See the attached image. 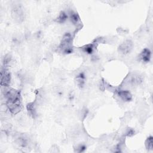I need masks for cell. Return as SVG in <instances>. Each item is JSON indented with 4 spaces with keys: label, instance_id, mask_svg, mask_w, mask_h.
Returning a JSON list of instances; mask_svg holds the SVG:
<instances>
[{
    "label": "cell",
    "instance_id": "4fadbf2b",
    "mask_svg": "<svg viewBox=\"0 0 153 153\" xmlns=\"http://www.w3.org/2000/svg\"><path fill=\"white\" fill-rule=\"evenodd\" d=\"M28 110L30 114L31 115H36V110L34 108V106H33V104H28Z\"/></svg>",
    "mask_w": 153,
    "mask_h": 153
},
{
    "label": "cell",
    "instance_id": "ba28073f",
    "mask_svg": "<svg viewBox=\"0 0 153 153\" xmlns=\"http://www.w3.org/2000/svg\"><path fill=\"white\" fill-rule=\"evenodd\" d=\"M70 19L71 21V22L75 24V25H77L79 21H80V17L74 11H70Z\"/></svg>",
    "mask_w": 153,
    "mask_h": 153
},
{
    "label": "cell",
    "instance_id": "7c38bea8",
    "mask_svg": "<svg viewBox=\"0 0 153 153\" xmlns=\"http://www.w3.org/2000/svg\"><path fill=\"white\" fill-rule=\"evenodd\" d=\"M146 148L149 150H152L153 148V138L152 137H149L145 141Z\"/></svg>",
    "mask_w": 153,
    "mask_h": 153
},
{
    "label": "cell",
    "instance_id": "9c48e42d",
    "mask_svg": "<svg viewBox=\"0 0 153 153\" xmlns=\"http://www.w3.org/2000/svg\"><path fill=\"white\" fill-rule=\"evenodd\" d=\"M67 19H68V15L64 11H61L57 19H58L57 21L59 23H63L66 21Z\"/></svg>",
    "mask_w": 153,
    "mask_h": 153
},
{
    "label": "cell",
    "instance_id": "5bb4252c",
    "mask_svg": "<svg viewBox=\"0 0 153 153\" xmlns=\"http://www.w3.org/2000/svg\"><path fill=\"white\" fill-rule=\"evenodd\" d=\"M86 149V146L85 145H81L80 147H79V148H78V152H83V151H84V150Z\"/></svg>",
    "mask_w": 153,
    "mask_h": 153
},
{
    "label": "cell",
    "instance_id": "277c9868",
    "mask_svg": "<svg viewBox=\"0 0 153 153\" xmlns=\"http://www.w3.org/2000/svg\"><path fill=\"white\" fill-rule=\"evenodd\" d=\"M132 47V42L130 40H126L119 46L118 50L122 54L126 55L131 52Z\"/></svg>",
    "mask_w": 153,
    "mask_h": 153
},
{
    "label": "cell",
    "instance_id": "3957f363",
    "mask_svg": "<svg viewBox=\"0 0 153 153\" xmlns=\"http://www.w3.org/2000/svg\"><path fill=\"white\" fill-rule=\"evenodd\" d=\"M11 81V74L10 72L6 70L3 69L1 72V85L2 87L9 86Z\"/></svg>",
    "mask_w": 153,
    "mask_h": 153
},
{
    "label": "cell",
    "instance_id": "7a4b0ae2",
    "mask_svg": "<svg viewBox=\"0 0 153 153\" xmlns=\"http://www.w3.org/2000/svg\"><path fill=\"white\" fill-rule=\"evenodd\" d=\"M73 38L70 33H66L63 36L59 48L65 54H70L73 53L72 46Z\"/></svg>",
    "mask_w": 153,
    "mask_h": 153
},
{
    "label": "cell",
    "instance_id": "8992f818",
    "mask_svg": "<svg viewBox=\"0 0 153 153\" xmlns=\"http://www.w3.org/2000/svg\"><path fill=\"white\" fill-rule=\"evenodd\" d=\"M12 14L14 18L16 20H18L19 21H20V20H22L23 12H22V10L19 6H16L14 7V9H13Z\"/></svg>",
    "mask_w": 153,
    "mask_h": 153
},
{
    "label": "cell",
    "instance_id": "5b68a950",
    "mask_svg": "<svg viewBox=\"0 0 153 153\" xmlns=\"http://www.w3.org/2000/svg\"><path fill=\"white\" fill-rule=\"evenodd\" d=\"M118 96L120 97L123 100L126 102H129L132 99V96L130 92L128 90H120L117 92Z\"/></svg>",
    "mask_w": 153,
    "mask_h": 153
},
{
    "label": "cell",
    "instance_id": "8fae6325",
    "mask_svg": "<svg viewBox=\"0 0 153 153\" xmlns=\"http://www.w3.org/2000/svg\"><path fill=\"white\" fill-rule=\"evenodd\" d=\"M95 48V45L93 44H88L83 47V50L86 53L88 54H92Z\"/></svg>",
    "mask_w": 153,
    "mask_h": 153
},
{
    "label": "cell",
    "instance_id": "52a82bcc",
    "mask_svg": "<svg viewBox=\"0 0 153 153\" xmlns=\"http://www.w3.org/2000/svg\"><path fill=\"white\" fill-rule=\"evenodd\" d=\"M151 53L150 50L148 48H145L142 50V52H141L140 55V58L141 60L145 63L149 62L150 59H151Z\"/></svg>",
    "mask_w": 153,
    "mask_h": 153
},
{
    "label": "cell",
    "instance_id": "6da1fadb",
    "mask_svg": "<svg viewBox=\"0 0 153 153\" xmlns=\"http://www.w3.org/2000/svg\"><path fill=\"white\" fill-rule=\"evenodd\" d=\"M8 87L9 86L4 87L5 88L4 95L7 100L6 105L11 112L16 114L18 113L21 110V99L20 92Z\"/></svg>",
    "mask_w": 153,
    "mask_h": 153
},
{
    "label": "cell",
    "instance_id": "30bf717a",
    "mask_svg": "<svg viewBox=\"0 0 153 153\" xmlns=\"http://www.w3.org/2000/svg\"><path fill=\"white\" fill-rule=\"evenodd\" d=\"M84 80H85V75L83 73H80L77 77V80L79 86L80 87L83 86V85L84 84Z\"/></svg>",
    "mask_w": 153,
    "mask_h": 153
}]
</instances>
